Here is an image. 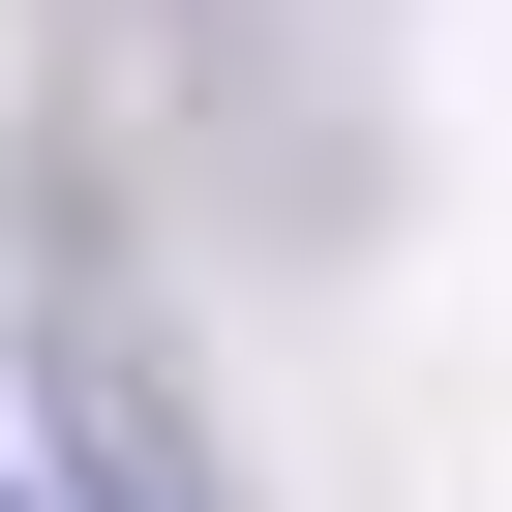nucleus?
Instances as JSON below:
<instances>
[{"instance_id":"nucleus-1","label":"nucleus","mask_w":512,"mask_h":512,"mask_svg":"<svg viewBox=\"0 0 512 512\" xmlns=\"http://www.w3.org/2000/svg\"><path fill=\"white\" fill-rule=\"evenodd\" d=\"M31 392H61V512H241V482H211V452H181V392H151V362H121V332H61V362H31Z\"/></svg>"},{"instance_id":"nucleus-2","label":"nucleus","mask_w":512,"mask_h":512,"mask_svg":"<svg viewBox=\"0 0 512 512\" xmlns=\"http://www.w3.org/2000/svg\"><path fill=\"white\" fill-rule=\"evenodd\" d=\"M0 512H61V482H31V452H0Z\"/></svg>"}]
</instances>
